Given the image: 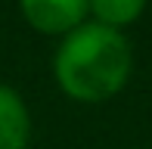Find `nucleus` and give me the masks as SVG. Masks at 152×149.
<instances>
[{
  "mask_svg": "<svg viewBox=\"0 0 152 149\" xmlns=\"http://www.w3.org/2000/svg\"><path fill=\"white\" fill-rule=\"evenodd\" d=\"M134 72V50L124 31L84 22L59 40L53 74L59 90L75 103H106L124 90Z\"/></svg>",
  "mask_w": 152,
  "mask_h": 149,
  "instance_id": "obj_1",
  "label": "nucleus"
},
{
  "mask_svg": "<svg viewBox=\"0 0 152 149\" xmlns=\"http://www.w3.org/2000/svg\"><path fill=\"white\" fill-rule=\"evenodd\" d=\"M19 12L34 31L65 37L87 22V0H19Z\"/></svg>",
  "mask_w": 152,
  "mask_h": 149,
  "instance_id": "obj_2",
  "label": "nucleus"
},
{
  "mask_svg": "<svg viewBox=\"0 0 152 149\" xmlns=\"http://www.w3.org/2000/svg\"><path fill=\"white\" fill-rule=\"evenodd\" d=\"M31 137V115L12 87L0 84V149H25Z\"/></svg>",
  "mask_w": 152,
  "mask_h": 149,
  "instance_id": "obj_3",
  "label": "nucleus"
},
{
  "mask_svg": "<svg viewBox=\"0 0 152 149\" xmlns=\"http://www.w3.org/2000/svg\"><path fill=\"white\" fill-rule=\"evenodd\" d=\"M143 9H146V0H87V12L93 16V22L115 31L134 25L143 16Z\"/></svg>",
  "mask_w": 152,
  "mask_h": 149,
  "instance_id": "obj_4",
  "label": "nucleus"
}]
</instances>
